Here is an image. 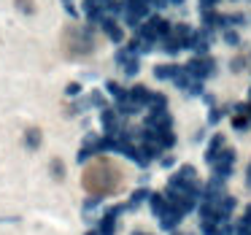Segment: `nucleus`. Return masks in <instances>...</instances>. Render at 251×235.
<instances>
[{
  "label": "nucleus",
  "instance_id": "1",
  "mask_svg": "<svg viewBox=\"0 0 251 235\" xmlns=\"http://www.w3.org/2000/svg\"><path fill=\"white\" fill-rule=\"evenodd\" d=\"M141 33L146 35V38H154V35H165V33H168V22H165L162 17H151V19H149V25L141 30Z\"/></svg>",
  "mask_w": 251,
  "mask_h": 235
},
{
  "label": "nucleus",
  "instance_id": "2",
  "mask_svg": "<svg viewBox=\"0 0 251 235\" xmlns=\"http://www.w3.org/2000/svg\"><path fill=\"white\" fill-rule=\"evenodd\" d=\"M219 25H246L243 14H227V17H219Z\"/></svg>",
  "mask_w": 251,
  "mask_h": 235
},
{
  "label": "nucleus",
  "instance_id": "3",
  "mask_svg": "<svg viewBox=\"0 0 251 235\" xmlns=\"http://www.w3.org/2000/svg\"><path fill=\"white\" fill-rule=\"evenodd\" d=\"M103 25H105V33H108V35H111V38H114V41H122V30H119V27H116V25H114V22H111V19H105V22H103Z\"/></svg>",
  "mask_w": 251,
  "mask_h": 235
},
{
  "label": "nucleus",
  "instance_id": "4",
  "mask_svg": "<svg viewBox=\"0 0 251 235\" xmlns=\"http://www.w3.org/2000/svg\"><path fill=\"white\" fill-rule=\"evenodd\" d=\"M17 6H19V11H25V14H33L35 11L33 0H17Z\"/></svg>",
  "mask_w": 251,
  "mask_h": 235
},
{
  "label": "nucleus",
  "instance_id": "5",
  "mask_svg": "<svg viewBox=\"0 0 251 235\" xmlns=\"http://www.w3.org/2000/svg\"><path fill=\"white\" fill-rule=\"evenodd\" d=\"M170 73H173V68H170V65H159V68H157V76H159V78L170 76Z\"/></svg>",
  "mask_w": 251,
  "mask_h": 235
},
{
  "label": "nucleus",
  "instance_id": "6",
  "mask_svg": "<svg viewBox=\"0 0 251 235\" xmlns=\"http://www.w3.org/2000/svg\"><path fill=\"white\" fill-rule=\"evenodd\" d=\"M224 41H227L229 46H235V44H238V35H235V33H224Z\"/></svg>",
  "mask_w": 251,
  "mask_h": 235
},
{
  "label": "nucleus",
  "instance_id": "7",
  "mask_svg": "<svg viewBox=\"0 0 251 235\" xmlns=\"http://www.w3.org/2000/svg\"><path fill=\"white\" fill-rule=\"evenodd\" d=\"M62 3H65V6H71V3H73V0H62Z\"/></svg>",
  "mask_w": 251,
  "mask_h": 235
}]
</instances>
